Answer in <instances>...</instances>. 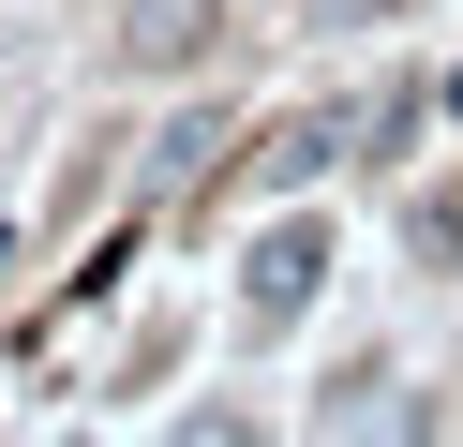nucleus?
Segmentation results:
<instances>
[{
	"label": "nucleus",
	"instance_id": "nucleus-5",
	"mask_svg": "<svg viewBox=\"0 0 463 447\" xmlns=\"http://www.w3.org/2000/svg\"><path fill=\"white\" fill-rule=\"evenodd\" d=\"M419 254H433V268H463V194H449V209H419Z\"/></svg>",
	"mask_w": 463,
	"mask_h": 447
},
{
	"label": "nucleus",
	"instance_id": "nucleus-1",
	"mask_svg": "<svg viewBox=\"0 0 463 447\" xmlns=\"http://www.w3.org/2000/svg\"><path fill=\"white\" fill-rule=\"evenodd\" d=\"M210 30H224V0H135L120 60H135V75H180V60H210Z\"/></svg>",
	"mask_w": 463,
	"mask_h": 447
},
{
	"label": "nucleus",
	"instance_id": "nucleus-3",
	"mask_svg": "<svg viewBox=\"0 0 463 447\" xmlns=\"http://www.w3.org/2000/svg\"><path fill=\"white\" fill-rule=\"evenodd\" d=\"M329 433H433V403H419L403 373H344V387H329Z\"/></svg>",
	"mask_w": 463,
	"mask_h": 447
},
{
	"label": "nucleus",
	"instance_id": "nucleus-4",
	"mask_svg": "<svg viewBox=\"0 0 463 447\" xmlns=\"http://www.w3.org/2000/svg\"><path fill=\"white\" fill-rule=\"evenodd\" d=\"M210 149H224V119H210V105H194V119H165V135H150V179L180 194V179H210Z\"/></svg>",
	"mask_w": 463,
	"mask_h": 447
},
{
	"label": "nucleus",
	"instance_id": "nucleus-6",
	"mask_svg": "<svg viewBox=\"0 0 463 447\" xmlns=\"http://www.w3.org/2000/svg\"><path fill=\"white\" fill-rule=\"evenodd\" d=\"M0 254H15V224H0Z\"/></svg>",
	"mask_w": 463,
	"mask_h": 447
},
{
	"label": "nucleus",
	"instance_id": "nucleus-2",
	"mask_svg": "<svg viewBox=\"0 0 463 447\" xmlns=\"http://www.w3.org/2000/svg\"><path fill=\"white\" fill-rule=\"evenodd\" d=\"M314 268H329V238H314V224H284L269 254H254V284H240V313H254V328H299V298H314Z\"/></svg>",
	"mask_w": 463,
	"mask_h": 447
}]
</instances>
